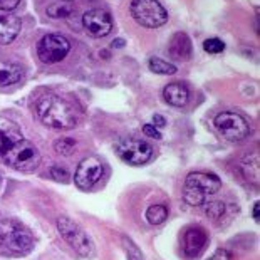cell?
Returning <instances> with one entry per match:
<instances>
[{
    "label": "cell",
    "mask_w": 260,
    "mask_h": 260,
    "mask_svg": "<svg viewBox=\"0 0 260 260\" xmlns=\"http://www.w3.org/2000/svg\"><path fill=\"white\" fill-rule=\"evenodd\" d=\"M0 161L24 173L41 165L39 149L22 135L17 124L4 118H0Z\"/></svg>",
    "instance_id": "1"
},
{
    "label": "cell",
    "mask_w": 260,
    "mask_h": 260,
    "mask_svg": "<svg viewBox=\"0 0 260 260\" xmlns=\"http://www.w3.org/2000/svg\"><path fill=\"white\" fill-rule=\"evenodd\" d=\"M36 114L52 129H73L77 124V113L68 99L54 92L44 94L36 103Z\"/></svg>",
    "instance_id": "2"
},
{
    "label": "cell",
    "mask_w": 260,
    "mask_h": 260,
    "mask_svg": "<svg viewBox=\"0 0 260 260\" xmlns=\"http://www.w3.org/2000/svg\"><path fill=\"white\" fill-rule=\"evenodd\" d=\"M34 239L24 225L15 220H0V253L25 255L32 250Z\"/></svg>",
    "instance_id": "3"
},
{
    "label": "cell",
    "mask_w": 260,
    "mask_h": 260,
    "mask_svg": "<svg viewBox=\"0 0 260 260\" xmlns=\"http://www.w3.org/2000/svg\"><path fill=\"white\" fill-rule=\"evenodd\" d=\"M220 188H222V181L217 175L205 173V171H193L185 180L183 200L190 207H200L207 202L208 197L215 195Z\"/></svg>",
    "instance_id": "4"
},
{
    "label": "cell",
    "mask_w": 260,
    "mask_h": 260,
    "mask_svg": "<svg viewBox=\"0 0 260 260\" xmlns=\"http://www.w3.org/2000/svg\"><path fill=\"white\" fill-rule=\"evenodd\" d=\"M129 10L133 19L146 29H158L168 20L167 9L158 0H133Z\"/></svg>",
    "instance_id": "5"
},
{
    "label": "cell",
    "mask_w": 260,
    "mask_h": 260,
    "mask_svg": "<svg viewBox=\"0 0 260 260\" xmlns=\"http://www.w3.org/2000/svg\"><path fill=\"white\" fill-rule=\"evenodd\" d=\"M114 149L124 163L135 165V167L148 163L149 159L153 158V153H154L153 146L149 145L148 141L140 140V138H135V136L119 138V140L116 141Z\"/></svg>",
    "instance_id": "6"
},
{
    "label": "cell",
    "mask_w": 260,
    "mask_h": 260,
    "mask_svg": "<svg viewBox=\"0 0 260 260\" xmlns=\"http://www.w3.org/2000/svg\"><path fill=\"white\" fill-rule=\"evenodd\" d=\"M57 232L60 234V237L69 243L71 248L79 253L81 257H91L94 253V245H92V240L89 239V235L69 217L57 218Z\"/></svg>",
    "instance_id": "7"
},
{
    "label": "cell",
    "mask_w": 260,
    "mask_h": 260,
    "mask_svg": "<svg viewBox=\"0 0 260 260\" xmlns=\"http://www.w3.org/2000/svg\"><path fill=\"white\" fill-rule=\"evenodd\" d=\"M71 52V42L60 34H47L37 42V57L42 64H57L68 57Z\"/></svg>",
    "instance_id": "8"
},
{
    "label": "cell",
    "mask_w": 260,
    "mask_h": 260,
    "mask_svg": "<svg viewBox=\"0 0 260 260\" xmlns=\"http://www.w3.org/2000/svg\"><path fill=\"white\" fill-rule=\"evenodd\" d=\"M215 128L229 141H240L250 135V124L242 114L234 111L218 113L213 119Z\"/></svg>",
    "instance_id": "9"
},
{
    "label": "cell",
    "mask_w": 260,
    "mask_h": 260,
    "mask_svg": "<svg viewBox=\"0 0 260 260\" xmlns=\"http://www.w3.org/2000/svg\"><path fill=\"white\" fill-rule=\"evenodd\" d=\"M104 165L98 156H87L79 163L74 175V183L79 190H91L101 180Z\"/></svg>",
    "instance_id": "10"
},
{
    "label": "cell",
    "mask_w": 260,
    "mask_h": 260,
    "mask_svg": "<svg viewBox=\"0 0 260 260\" xmlns=\"http://www.w3.org/2000/svg\"><path fill=\"white\" fill-rule=\"evenodd\" d=\"M82 27L87 32V36L94 39L106 37L113 30V17L104 9H91L82 15Z\"/></svg>",
    "instance_id": "11"
},
{
    "label": "cell",
    "mask_w": 260,
    "mask_h": 260,
    "mask_svg": "<svg viewBox=\"0 0 260 260\" xmlns=\"http://www.w3.org/2000/svg\"><path fill=\"white\" fill-rule=\"evenodd\" d=\"M208 235L202 226H190L183 234V252L188 258H195L207 245Z\"/></svg>",
    "instance_id": "12"
},
{
    "label": "cell",
    "mask_w": 260,
    "mask_h": 260,
    "mask_svg": "<svg viewBox=\"0 0 260 260\" xmlns=\"http://www.w3.org/2000/svg\"><path fill=\"white\" fill-rule=\"evenodd\" d=\"M163 98L170 106L183 108L190 101V89H188L186 84H183V82H170L168 86H165Z\"/></svg>",
    "instance_id": "13"
},
{
    "label": "cell",
    "mask_w": 260,
    "mask_h": 260,
    "mask_svg": "<svg viewBox=\"0 0 260 260\" xmlns=\"http://www.w3.org/2000/svg\"><path fill=\"white\" fill-rule=\"evenodd\" d=\"M22 22L17 15L5 14L0 15V46H9L17 39Z\"/></svg>",
    "instance_id": "14"
},
{
    "label": "cell",
    "mask_w": 260,
    "mask_h": 260,
    "mask_svg": "<svg viewBox=\"0 0 260 260\" xmlns=\"http://www.w3.org/2000/svg\"><path fill=\"white\" fill-rule=\"evenodd\" d=\"M168 52L178 60H188L191 57V41L185 32H176L170 39Z\"/></svg>",
    "instance_id": "15"
},
{
    "label": "cell",
    "mask_w": 260,
    "mask_h": 260,
    "mask_svg": "<svg viewBox=\"0 0 260 260\" xmlns=\"http://www.w3.org/2000/svg\"><path fill=\"white\" fill-rule=\"evenodd\" d=\"M20 79H22L20 66L9 62V60H4L0 57V87L17 84Z\"/></svg>",
    "instance_id": "16"
},
{
    "label": "cell",
    "mask_w": 260,
    "mask_h": 260,
    "mask_svg": "<svg viewBox=\"0 0 260 260\" xmlns=\"http://www.w3.org/2000/svg\"><path fill=\"white\" fill-rule=\"evenodd\" d=\"M146 220L151 225H161L168 218V208L165 205H151L146 210Z\"/></svg>",
    "instance_id": "17"
},
{
    "label": "cell",
    "mask_w": 260,
    "mask_h": 260,
    "mask_svg": "<svg viewBox=\"0 0 260 260\" xmlns=\"http://www.w3.org/2000/svg\"><path fill=\"white\" fill-rule=\"evenodd\" d=\"M252 171L253 175L260 178V163H258V154H252V156H247L242 163V173L247 178V181H252Z\"/></svg>",
    "instance_id": "18"
},
{
    "label": "cell",
    "mask_w": 260,
    "mask_h": 260,
    "mask_svg": "<svg viewBox=\"0 0 260 260\" xmlns=\"http://www.w3.org/2000/svg\"><path fill=\"white\" fill-rule=\"evenodd\" d=\"M149 69L153 71V73L156 74H175L176 73V66L171 64V62H167V60L159 59V57H151L149 59Z\"/></svg>",
    "instance_id": "19"
},
{
    "label": "cell",
    "mask_w": 260,
    "mask_h": 260,
    "mask_svg": "<svg viewBox=\"0 0 260 260\" xmlns=\"http://www.w3.org/2000/svg\"><path fill=\"white\" fill-rule=\"evenodd\" d=\"M205 213L208 218L220 220L226 212V205L223 202H205Z\"/></svg>",
    "instance_id": "20"
},
{
    "label": "cell",
    "mask_w": 260,
    "mask_h": 260,
    "mask_svg": "<svg viewBox=\"0 0 260 260\" xmlns=\"http://www.w3.org/2000/svg\"><path fill=\"white\" fill-rule=\"evenodd\" d=\"M76 146H77V143L73 138H59V140L54 143V149H56L59 154H64V156H71V154L74 153Z\"/></svg>",
    "instance_id": "21"
},
{
    "label": "cell",
    "mask_w": 260,
    "mask_h": 260,
    "mask_svg": "<svg viewBox=\"0 0 260 260\" xmlns=\"http://www.w3.org/2000/svg\"><path fill=\"white\" fill-rule=\"evenodd\" d=\"M123 245H124V250H126V255H128V260H145L143 258V253L140 250V247L133 242L129 237H123Z\"/></svg>",
    "instance_id": "22"
},
{
    "label": "cell",
    "mask_w": 260,
    "mask_h": 260,
    "mask_svg": "<svg viewBox=\"0 0 260 260\" xmlns=\"http://www.w3.org/2000/svg\"><path fill=\"white\" fill-rule=\"evenodd\" d=\"M203 49H205V52H208V54H220L225 51V44L217 37L207 39V41L203 42Z\"/></svg>",
    "instance_id": "23"
},
{
    "label": "cell",
    "mask_w": 260,
    "mask_h": 260,
    "mask_svg": "<svg viewBox=\"0 0 260 260\" xmlns=\"http://www.w3.org/2000/svg\"><path fill=\"white\" fill-rule=\"evenodd\" d=\"M47 14L51 15L52 19H66L68 15L71 14V7L69 5H51V7L47 9Z\"/></svg>",
    "instance_id": "24"
},
{
    "label": "cell",
    "mask_w": 260,
    "mask_h": 260,
    "mask_svg": "<svg viewBox=\"0 0 260 260\" xmlns=\"http://www.w3.org/2000/svg\"><path fill=\"white\" fill-rule=\"evenodd\" d=\"M49 175H51V178L52 180H56V181H68L69 180V173H68V170H64L62 167H52L51 171H49Z\"/></svg>",
    "instance_id": "25"
},
{
    "label": "cell",
    "mask_w": 260,
    "mask_h": 260,
    "mask_svg": "<svg viewBox=\"0 0 260 260\" xmlns=\"http://www.w3.org/2000/svg\"><path fill=\"white\" fill-rule=\"evenodd\" d=\"M20 0H0V10L2 12H12L19 7Z\"/></svg>",
    "instance_id": "26"
},
{
    "label": "cell",
    "mask_w": 260,
    "mask_h": 260,
    "mask_svg": "<svg viewBox=\"0 0 260 260\" xmlns=\"http://www.w3.org/2000/svg\"><path fill=\"white\" fill-rule=\"evenodd\" d=\"M143 133H145V136H148V138L161 140V133H159L156 129V126H153V124H145V126H143Z\"/></svg>",
    "instance_id": "27"
},
{
    "label": "cell",
    "mask_w": 260,
    "mask_h": 260,
    "mask_svg": "<svg viewBox=\"0 0 260 260\" xmlns=\"http://www.w3.org/2000/svg\"><path fill=\"white\" fill-rule=\"evenodd\" d=\"M208 260H232V255L229 250H225V248H218Z\"/></svg>",
    "instance_id": "28"
},
{
    "label": "cell",
    "mask_w": 260,
    "mask_h": 260,
    "mask_svg": "<svg viewBox=\"0 0 260 260\" xmlns=\"http://www.w3.org/2000/svg\"><path fill=\"white\" fill-rule=\"evenodd\" d=\"M153 121H154V124H156L158 128H163V126H167V119H165L163 116H159V114H154Z\"/></svg>",
    "instance_id": "29"
},
{
    "label": "cell",
    "mask_w": 260,
    "mask_h": 260,
    "mask_svg": "<svg viewBox=\"0 0 260 260\" xmlns=\"http://www.w3.org/2000/svg\"><path fill=\"white\" fill-rule=\"evenodd\" d=\"M253 220H255V222L260 220V203L258 202H255V205H253Z\"/></svg>",
    "instance_id": "30"
},
{
    "label": "cell",
    "mask_w": 260,
    "mask_h": 260,
    "mask_svg": "<svg viewBox=\"0 0 260 260\" xmlns=\"http://www.w3.org/2000/svg\"><path fill=\"white\" fill-rule=\"evenodd\" d=\"M124 44H126L124 39H114L111 46H113V47H118V49H121V47H124Z\"/></svg>",
    "instance_id": "31"
},
{
    "label": "cell",
    "mask_w": 260,
    "mask_h": 260,
    "mask_svg": "<svg viewBox=\"0 0 260 260\" xmlns=\"http://www.w3.org/2000/svg\"><path fill=\"white\" fill-rule=\"evenodd\" d=\"M64 2H71V0H64Z\"/></svg>",
    "instance_id": "32"
}]
</instances>
